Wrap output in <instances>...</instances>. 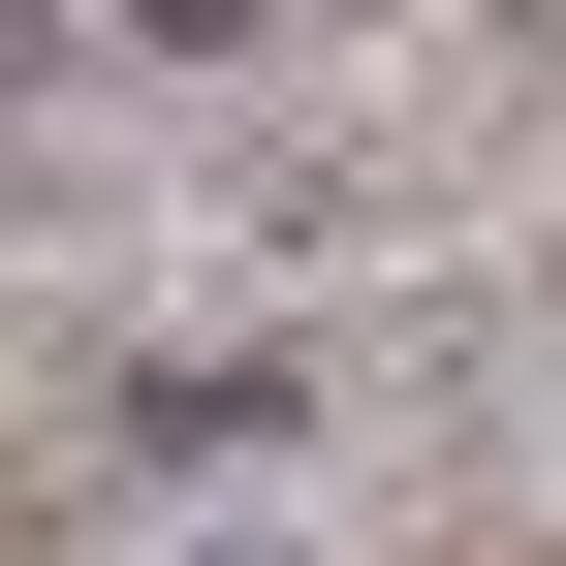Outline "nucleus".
<instances>
[{
	"label": "nucleus",
	"instance_id": "f257e3e1",
	"mask_svg": "<svg viewBox=\"0 0 566 566\" xmlns=\"http://www.w3.org/2000/svg\"><path fill=\"white\" fill-rule=\"evenodd\" d=\"M252 441H283L252 346H189V378H95V409H63V472H252Z\"/></svg>",
	"mask_w": 566,
	"mask_h": 566
},
{
	"label": "nucleus",
	"instance_id": "f03ea898",
	"mask_svg": "<svg viewBox=\"0 0 566 566\" xmlns=\"http://www.w3.org/2000/svg\"><path fill=\"white\" fill-rule=\"evenodd\" d=\"M126 32H283V0H126Z\"/></svg>",
	"mask_w": 566,
	"mask_h": 566
}]
</instances>
